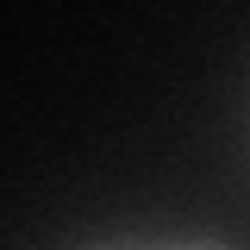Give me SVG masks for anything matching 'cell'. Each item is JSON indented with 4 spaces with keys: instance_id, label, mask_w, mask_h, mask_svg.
<instances>
[{
    "instance_id": "cell-1",
    "label": "cell",
    "mask_w": 250,
    "mask_h": 250,
    "mask_svg": "<svg viewBox=\"0 0 250 250\" xmlns=\"http://www.w3.org/2000/svg\"><path fill=\"white\" fill-rule=\"evenodd\" d=\"M194 250H207V244H194Z\"/></svg>"
}]
</instances>
